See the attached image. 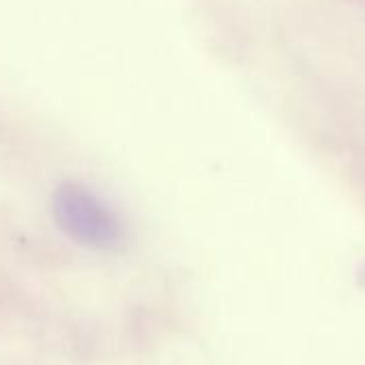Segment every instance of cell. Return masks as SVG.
Returning a JSON list of instances; mask_svg holds the SVG:
<instances>
[{
  "label": "cell",
  "mask_w": 365,
  "mask_h": 365,
  "mask_svg": "<svg viewBox=\"0 0 365 365\" xmlns=\"http://www.w3.org/2000/svg\"><path fill=\"white\" fill-rule=\"evenodd\" d=\"M58 226L78 243L93 250H116L125 241V228L116 213L91 190L67 182L54 196Z\"/></svg>",
  "instance_id": "6da1fadb"
}]
</instances>
